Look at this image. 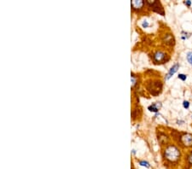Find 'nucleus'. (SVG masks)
<instances>
[{"mask_svg":"<svg viewBox=\"0 0 192 169\" xmlns=\"http://www.w3.org/2000/svg\"><path fill=\"white\" fill-rule=\"evenodd\" d=\"M182 143L186 146V147H190L192 146V135L190 133L184 134L181 137Z\"/></svg>","mask_w":192,"mask_h":169,"instance_id":"nucleus-2","label":"nucleus"},{"mask_svg":"<svg viewBox=\"0 0 192 169\" xmlns=\"http://www.w3.org/2000/svg\"><path fill=\"white\" fill-rule=\"evenodd\" d=\"M143 26H144V28H147L148 26H149V23H148V21H144V22H143Z\"/></svg>","mask_w":192,"mask_h":169,"instance_id":"nucleus-10","label":"nucleus"},{"mask_svg":"<svg viewBox=\"0 0 192 169\" xmlns=\"http://www.w3.org/2000/svg\"><path fill=\"white\" fill-rule=\"evenodd\" d=\"M189 162L190 164H192V154L189 156Z\"/></svg>","mask_w":192,"mask_h":169,"instance_id":"nucleus-12","label":"nucleus"},{"mask_svg":"<svg viewBox=\"0 0 192 169\" xmlns=\"http://www.w3.org/2000/svg\"><path fill=\"white\" fill-rule=\"evenodd\" d=\"M180 150L175 145H168L164 150V158L171 163L176 162L180 158Z\"/></svg>","mask_w":192,"mask_h":169,"instance_id":"nucleus-1","label":"nucleus"},{"mask_svg":"<svg viewBox=\"0 0 192 169\" xmlns=\"http://www.w3.org/2000/svg\"><path fill=\"white\" fill-rule=\"evenodd\" d=\"M139 165L142 166V167H147V168H149V167H150L149 162H147V161H139Z\"/></svg>","mask_w":192,"mask_h":169,"instance_id":"nucleus-7","label":"nucleus"},{"mask_svg":"<svg viewBox=\"0 0 192 169\" xmlns=\"http://www.w3.org/2000/svg\"><path fill=\"white\" fill-rule=\"evenodd\" d=\"M160 103H153L152 105L149 106V111H152V112H157V111L159 110V109H160Z\"/></svg>","mask_w":192,"mask_h":169,"instance_id":"nucleus-6","label":"nucleus"},{"mask_svg":"<svg viewBox=\"0 0 192 169\" xmlns=\"http://www.w3.org/2000/svg\"><path fill=\"white\" fill-rule=\"evenodd\" d=\"M178 68H179V65L178 63L176 64H174L172 68H171V69L169 70V72H168V74H167V75H166V79H169L173 75V74H175L176 73L177 71H178Z\"/></svg>","mask_w":192,"mask_h":169,"instance_id":"nucleus-4","label":"nucleus"},{"mask_svg":"<svg viewBox=\"0 0 192 169\" xmlns=\"http://www.w3.org/2000/svg\"><path fill=\"white\" fill-rule=\"evenodd\" d=\"M187 60L192 66V52H189L187 54Z\"/></svg>","mask_w":192,"mask_h":169,"instance_id":"nucleus-8","label":"nucleus"},{"mask_svg":"<svg viewBox=\"0 0 192 169\" xmlns=\"http://www.w3.org/2000/svg\"><path fill=\"white\" fill-rule=\"evenodd\" d=\"M184 4L187 5H190V4H191V3H190V1H185V2H184Z\"/></svg>","mask_w":192,"mask_h":169,"instance_id":"nucleus-13","label":"nucleus"},{"mask_svg":"<svg viewBox=\"0 0 192 169\" xmlns=\"http://www.w3.org/2000/svg\"><path fill=\"white\" fill-rule=\"evenodd\" d=\"M189 105H190V104H189V102H188V101H184V107L185 109H188V108H189Z\"/></svg>","mask_w":192,"mask_h":169,"instance_id":"nucleus-11","label":"nucleus"},{"mask_svg":"<svg viewBox=\"0 0 192 169\" xmlns=\"http://www.w3.org/2000/svg\"><path fill=\"white\" fill-rule=\"evenodd\" d=\"M186 78H187V76L186 75H184V74H179V75H178V79H182V80H185V79H186Z\"/></svg>","mask_w":192,"mask_h":169,"instance_id":"nucleus-9","label":"nucleus"},{"mask_svg":"<svg viewBox=\"0 0 192 169\" xmlns=\"http://www.w3.org/2000/svg\"><path fill=\"white\" fill-rule=\"evenodd\" d=\"M154 59L155 62H162L165 59V54L161 51H157L154 55Z\"/></svg>","mask_w":192,"mask_h":169,"instance_id":"nucleus-5","label":"nucleus"},{"mask_svg":"<svg viewBox=\"0 0 192 169\" xmlns=\"http://www.w3.org/2000/svg\"><path fill=\"white\" fill-rule=\"evenodd\" d=\"M144 5V1H142V0H133L131 3V6H132L133 10H134V11H139V10H141L143 8Z\"/></svg>","mask_w":192,"mask_h":169,"instance_id":"nucleus-3","label":"nucleus"}]
</instances>
